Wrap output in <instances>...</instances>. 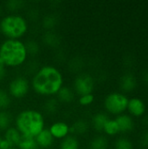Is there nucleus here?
I'll use <instances>...</instances> for the list:
<instances>
[{"label": "nucleus", "instance_id": "obj_9", "mask_svg": "<svg viewBox=\"0 0 148 149\" xmlns=\"http://www.w3.org/2000/svg\"><path fill=\"white\" fill-rule=\"evenodd\" d=\"M90 127V122L86 119L77 118L70 124V134L80 138L89 132Z\"/></svg>", "mask_w": 148, "mask_h": 149}, {"label": "nucleus", "instance_id": "obj_21", "mask_svg": "<svg viewBox=\"0 0 148 149\" xmlns=\"http://www.w3.org/2000/svg\"><path fill=\"white\" fill-rule=\"evenodd\" d=\"M24 42L30 58H38L41 52V43L34 38H28Z\"/></svg>", "mask_w": 148, "mask_h": 149}, {"label": "nucleus", "instance_id": "obj_13", "mask_svg": "<svg viewBox=\"0 0 148 149\" xmlns=\"http://www.w3.org/2000/svg\"><path fill=\"white\" fill-rule=\"evenodd\" d=\"M36 142L40 149H51L56 143V140L52 137L48 128H44L35 137Z\"/></svg>", "mask_w": 148, "mask_h": 149}, {"label": "nucleus", "instance_id": "obj_24", "mask_svg": "<svg viewBox=\"0 0 148 149\" xmlns=\"http://www.w3.org/2000/svg\"><path fill=\"white\" fill-rule=\"evenodd\" d=\"M26 2L21 0H9L4 3V8L8 13H21V11L27 8Z\"/></svg>", "mask_w": 148, "mask_h": 149}, {"label": "nucleus", "instance_id": "obj_11", "mask_svg": "<svg viewBox=\"0 0 148 149\" xmlns=\"http://www.w3.org/2000/svg\"><path fill=\"white\" fill-rule=\"evenodd\" d=\"M61 44V37L59 33L54 31H45L42 33L41 45H44L51 49H57Z\"/></svg>", "mask_w": 148, "mask_h": 149}, {"label": "nucleus", "instance_id": "obj_27", "mask_svg": "<svg viewBox=\"0 0 148 149\" xmlns=\"http://www.w3.org/2000/svg\"><path fill=\"white\" fill-rule=\"evenodd\" d=\"M103 132L106 135H109V136H114V135H116L117 134L120 133L119 126H118L115 119L114 120H112V119L108 120V121L106 123V125L104 127Z\"/></svg>", "mask_w": 148, "mask_h": 149}, {"label": "nucleus", "instance_id": "obj_4", "mask_svg": "<svg viewBox=\"0 0 148 149\" xmlns=\"http://www.w3.org/2000/svg\"><path fill=\"white\" fill-rule=\"evenodd\" d=\"M30 31V22L24 14H3L0 18V35L3 38L23 39Z\"/></svg>", "mask_w": 148, "mask_h": 149}, {"label": "nucleus", "instance_id": "obj_30", "mask_svg": "<svg viewBox=\"0 0 148 149\" xmlns=\"http://www.w3.org/2000/svg\"><path fill=\"white\" fill-rule=\"evenodd\" d=\"M114 149H133V146L128 139L119 138L114 143Z\"/></svg>", "mask_w": 148, "mask_h": 149}, {"label": "nucleus", "instance_id": "obj_34", "mask_svg": "<svg viewBox=\"0 0 148 149\" xmlns=\"http://www.w3.org/2000/svg\"><path fill=\"white\" fill-rule=\"evenodd\" d=\"M9 149H19L18 148H9Z\"/></svg>", "mask_w": 148, "mask_h": 149}, {"label": "nucleus", "instance_id": "obj_6", "mask_svg": "<svg viewBox=\"0 0 148 149\" xmlns=\"http://www.w3.org/2000/svg\"><path fill=\"white\" fill-rule=\"evenodd\" d=\"M71 86L77 97L93 93L95 88V79L87 72H81L75 74Z\"/></svg>", "mask_w": 148, "mask_h": 149}, {"label": "nucleus", "instance_id": "obj_8", "mask_svg": "<svg viewBox=\"0 0 148 149\" xmlns=\"http://www.w3.org/2000/svg\"><path fill=\"white\" fill-rule=\"evenodd\" d=\"M48 130L56 141H61L70 134V123L64 120H56L48 127Z\"/></svg>", "mask_w": 148, "mask_h": 149}, {"label": "nucleus", "instance_id": "obj_28", "mask_svg": "<svg viewBox=\"0 0 148 149\" xmlns=\"http://www.w3.org/2000/svg\"><path fill=\"white\" fill-rule=\"evenodd\" d=\"M77 103L80 106V107H89L91 106L94 100H95V96L93 93H89V94H85L82 96H79L77 97Z\"/></svg>", "mask_w": 148, "mask_h": 149}, {"label": "nucleus", "instance_id": "obj_10", "mask_svg": "<svg viewBox=\"0 0 148 149\" xmlns=\"http://www.w3.org/2000/svg\"><path fill=\"white\" fill-rule=\"evenodd\" d=\"M57 98V100H58V102L60 103V105H71L76 100H77V96L72 87L71 85L68 84H65L60 90L58 92L57 95L55 96Z\"/></svg>", "mask_w": 148, "mask_h": 149}, {"label": "nucleus", "instance_id": "obj_1", "mask_svg": "<svg viewBox=\"0 0 148 149\" xmlns=\"http://www.w3.org/2000/svg\"><path fill=\"white\" fill-rule=\"evenodd\" d=\"M31 92L43 99L55 97L65 84L63 71L54 64H41L30 77Z\"/></svg>", "mask_w": 148, "mask_h": 149}, {"label": "nucleus", "instance_id": "obj_15", "mask_svg": "<svg viewBox=\"0 0 148 149\" xmlns=\"http://www.w3.org/2000/svg\"><path fill=\"white\" fill-rule=\"evenodd\" d=\"M108 120H109V117L106 113L98 112L94 113L91 118V121H90L91 127H92L96 132H99V133L103 132L104 127L106 123L108 121Z\"/></svg>", "mask_w": 148, "mask_h": 149}, {"label": "nucleus", "instance_id": "obj_20", "mask_svg": "<svg viewBox=\"0 0 148 149\" xmlns=\"http://www.w3.org/2000/svg\"><path fill=\"white\" fill-rule=\"evenodd\" d=\"M115 120L119 126L120 132H121V133L130 132L133 129V127H134L133 120L127 114H123V113L120 114L116 117Z\"/></svg>", "mask_w": 148, "mask_h": 149}, {"label": "nucleus", "instance_id": "obj_18", "mask_svg": "<svg viewBox=\"0 0 148 149\" xmlns=\"http://www.w3.org/2000/svg\"><path fill=\"white\" fill-rule=\"evenodd\" d=\"M127 109L131 114L140 117L144 114L146 111V106L142 100L139 98H133L128 101Z\"/></svg>", "mask_w": 148, "mask_h": 149}, {"label": "nucleus", "instance_id": "obj_7", "mask_svg": "<svg viewBox=\"0 0 148 149\" xmlns=\"http://www.w3.org/2000/svg\"><path fill=\"white\" fill-rule=\"evenodd\" d=\"M128 101V98L122 93L113 92L105 97L104 107L109 113L120 115L127 109Z\"/></svg>", "mask_w": 148, "mask_h": 149}, {"label": "nucleus", "instance_id": "obj_29", "mask_svg": "<svg viewBox=\"0 0 148 149\" xmlns=\"http://www.w3.org/2000/svg\"><path fill=\"white\" fill-rule=\"evenodd\" d=\"M69 65H70V68H72V71H73L75 72V74H78V73L83 72L82 68H83L84 62L81 60V58H79L78 57L73 58L70 60Z\"/></svg>", "mask_w": 148, "mask_h": 149}, {"label": "nucleus", "instance_id": "obj_26", "mask_svg": "<svg viewBox=\"0 0 148 149\" xmlns=\"http://www.w3.org/2000/svg\"><path fill=\"white\" fill-rule=\"evenodd\" d=\"M17 148H18L19 149H40L36 142L35 138L23 136V135Z\"/></svg>", "mask_w": 148, "mask_h": 149}, {"label": "nucleus", "instance_id": "obj_12", "mask_svg": "<svg viewBox=\"0 0 148 149\" xmlns=\"http://www.w3.org/2000/svg\"><path fill=\"white\" fill-rule=\"evenodd\" d=\"M60 108H61V105L56 97H50V98L44 99V101L40 107L41 111L44 113V114L46 117L56 115L60 111Z\"/></svg>", "mask_w": 148, "mask_h": 149}, {"label": "nucleus", "instance_id": "obj_5", "mask_svg": "<svg viewBox=\"0 0 148 149\" xmlns=\"http://www.w3.org/2000/svg\"><path fill=\"white\" fill-rule=\"evenodd\" d=\"M4 86L14 102L23 100L31 93L30 78L22 72L10 76Z\"/></svg>", "mask_w": 148, "mask_h": 149}, {"label": "nucleus", "instance_id": "obj_19", "mask_svg": "<svg viewBox=\"0 0 148 149\" xmlns=\"http://www.w3.org/2000/svg\"><path fill=\"white\" fill-rule=\"evenodd\" d=\"M58 149H81L80 139L75 135L69 134L58 141Z\"/></svg>", "mask_w": 148, "mask_h": 149}, {"label": "nucleus", "instance_id": "obj_3", "mask_svg": "<svg viewBox=\"0 0 148 149\" xmlns=\"http://www.w3.org/2000/svg\"><path fill=\"white\" fill-rule=\"evenodd\" d=\"M0 58L10 71L23 69L30 59L24 40L10 38L0 40Z\"/></svg>", "mask_w": 148, "mask_h": 149}, {"label": "nucleus", "instance_id": "obj_22", "mask_svg": "<svg viewBox=\"0 0 148 149\" xmlns=\"http://www.w3.org/2000/svg\"><path fill=\"white\" fill-rule=\"evenodd\" d=\"M14 100L9 94L4 86H0V111L11 110Z\"/></svg>", "mask_w": 148, "mask_h": 149}, {"label": "nucleus", "instance_id": "obj_33", "mask_svg": "<svg viewBox=\"0 0 148 149\" xmlns=\"http://www.w3.org/2000/svg\"><path fill=\"white\" fill-rule=\"evenodd\" d=\"M2 141H3V136H2V134H0V144H1V142H2Z\"/></svg>", "mask_w": 148, "mask_h": 149}, {"label": "nucleus", "instance_id": "obj_14", "mask_svg": "<svg viewBox=\"0 0 148 149\" xmlns=\"http://www.w3.org/2000/svg\"><path fill=\"white\" fill-rule=\"evenodd\" d=\"M3 138L10 145L11 148H17L19 144V141L21 140L22 134L20 132L12 125L10 127H8L3 134Z\"/></svg>", "mask_w": 148, "mask_h": 149}, {"label": "nucleus", "instance_id": "obj_35", "mask_svg": "<svg viewBox=\"0 0 148 149\" xmlns=\"http://www.w3.org/2000/svg\"><path fill=\"white\" fill-rule=\"evenodd\" d=\"M1 16H2V14H0V18H1Z\"/></svg>", "mask_w": 148, "mask_h": 149}, {"label": "nucleus", "instance_id": "obj_25", "mask_svg": "<svg viewBox=\"0 0 148 149\" xmlns=\"http://www.w3.org/2000/svg\"><path fill=\"white\" fill-rule=\"evenodd\" d=\"M108 139L101 134H98L92 137L88 144V149H108Z\"/></svg>", "mask_w": 148, "mask_h": 149}, {"label": "nucleus", "instance_id": "obj_17", "mask_svg": "<svg viewBox=\"0 0 148 149\" xmlns=\"http://www.w3.org/2000/svg\"><path fill=\"white\" fill-rule=\"evenodd\" d=\"M40 24L44 31H54L58 24V17L56 13H46L41 16Z\"/></svg>", "mask_w": 148, "mask_h": 149}, {"label": "nucleus", "instance_id": "obj_32", "mask_svg": "<svg viewBox=\"0 0 148 149\" xmlns=\"http://www.w3.org/2000/svg\"><path fill=\"white\" fill-rule=\"evenodd\" d=\"M143 80H144V82L148 86V71H147L144 73V75H143Z\"/></svg>", "mask_w": 148, "mask_h": 149}, {"label": "nucleus", "instance_id": "obj_23", "mask_svg": "<svg viewBox=\"0 0 148 149\" xmlns=\"http://www.w3.org/2000/svg\"><path fill=\"white\" fill-rule=\"evenodd\" d=\"M14 113L11 110L0 111V134H2L8 127L13 125Z\"/></svg>", "mask_w": 148, "mask_h": 149}, {"label": "nucleus", "instance_id": "obj_2", "mask_svg": "<svg viewBox=\"0 0 148 149\" xmlns=\"http://www.w3.org/2000/svg\"><path fill=\"white\" fill-rule=\"evenodd\" d=\"M13 126L23 136L35 138L46 126V116L40 108L26 107L14 113Z\"/></svg>", "mask_w": 148, "mask_h": 149}, {"label": "nucleus", "instance_id": "obj_16", "mask_svg": "<svg viewBox=\"0 0 148 149\" xmlns=\"http://www.w3.org/2000/svg\"><path fill=\"white\" fill-rule=\"evenodd\" d=\"M137 86V79L135 76L131 73L127 72L122 75L120 79V87L123 92L129 93L133 91Z\"/></svg>", "mask_w": 148, "mask_h": 149}, {"label": "nucleus", "instance_id": "obj_31", "mask_svg": "<svg viewBox=\"0 0 148 149\" xmlns=\"http://www.w3.org/2000/svg\"><path fill=\"white\" fill-rule=\"evenodd\" d=\"M140 145L143 148H148V130L142 134L140 137Z\"/></svg>", "mask_w": 148, "mask_h": 149}]
</instances>
